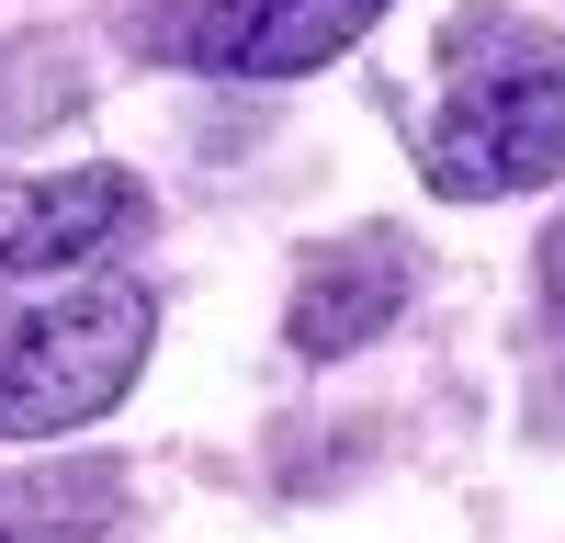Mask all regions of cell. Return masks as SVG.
<instances>
[{
    "mask_svg": "<svg viewBox=\"0 0 565 543\" xmlns=\"http://www.w3.org/2000/svg\"><path fill=\"white\" fill-rule=\"evenodd\" d=\"M0 543H12V521H0Z\"/></svg>",
    "mask_w": 565,
    "mask_h": 543,
    "instance_id": "cell-7",
    "label": "cell"
},
{
    "mask_svg": "<svg viewBox=\"0 0 565 543\" xmlns=\"http://www.w3.org/2000/svg\"><path fill=\"white\" fill-rule=\"evenodd\" d=\"M148 226V181L136 170H34L0 181V284H34V272H79L125 249Z\"/></svg>",
    "mask_w": 565,
    "mask_h": 543,
    "instance_id": "cell-4",
    "label": "cell"
},
{
    "mask_svg": "<svg viewBox=\"0 0 565 543\" xmlns=\"http://www.w3.org/2000/svg\"><path fill=\"white\" fill-rule=\"evenodd\" d=\"M148 329H159L148 284H114V272H90L45 306H12L0 317V441L90 430L148 374Z\"/></svg>",
    "mask_w": 565,
    "mask_h": 543,
    "instance_id": "cell-2",
    "label": "cell"
},
{
    "mask_svg": "<svg viewBox=\"0 0 565 543\" xmlns=\"http://www.w3.org/2000/svg\"><path fill=\"white\" fill-rule=\"evenodd\" d=\"M385 12L396 0H193L170 45L215 79H306L328 57H351Z\"/></svg>",
    "mask_w": 565,
    "mask_h": 543,
    "instance_id": "cell-3",
    "label": "cell"
},
{
    "mask_svg": "<svg viewBox=\"0 0 565 543\" xmlns=\"http://www.w3.org/2000/svg\"><path fill=\"white\" fill-rule=\"evenodd\" d=\"M407 295H418L407 238H396V226H362V238H340V249H317V260H306L282 340H295L306 362H340V351H362V340H385Z\"/></svg>",
    "mask_w": 565,
    "mask_h": 543,
    "instance_id": "cell-5",
    "label": "cell"
},
{
    "mask_svg": "<svg viewBox=\"0 0 565 543\" xmlns=\"http://www.w3.org/2000/svg\"><path fill=\"white\" fill-rule=\"evenodd\" d=\"M543 295H554V306H565V215H554V226H543Z\"/></svg>",
    "mask_w": 565,
    "mask_h": 543,
    "instance_id": "cell-6",
    "label": "cell"
},
{
    "mask_svg": "<svg viewBox=\"0 0 565 543\" xmlns=\"http://www.w3.org/2000/svg\"><path fill=\"white\" fill-rule=\"evenodd\" d=\"M418 181L441 204H498L565 181V45L521 12L441 23V114L418 136Z\"/></svg>",
    "mask_w": 565,
    "mask_h": 543,
    "instance_id": "cell-1",
    "label": "cell"
}]
</instances>
